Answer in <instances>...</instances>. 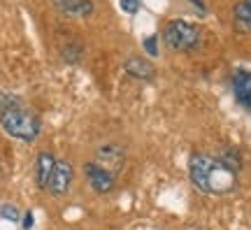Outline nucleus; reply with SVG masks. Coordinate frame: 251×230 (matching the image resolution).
<instances>
[{
  "instance_id": "nucleus-1",
  "label": "nucleus",
  "mask_w": 251,
  "mask_h": 230,
  "mask_svg": "<svg viewBox=\"0 0 251 230\" xmlns=\"http://www.w3.org/2000/svg\"><path fill=\"white\" fill-rule=\"evenodd\" d=\"M188 177L198 191L207 195H228L237 188V172L207 153H193L188 158Z\"/></svg>"
},
{
  "instance_id": "nucleus-2",
  "label": "nucleus",
  "mask_w": 251,
  "mask_h": 230,
  "mask_svg": "<svg viewBox=\"0 0 251 230\" xmlns=\"http://www.w3.org/2000/svg\"><path fill=\"white\" fill-rule=\"evenodd\" d=\"M0 126L2 130L21 142H35L42 130L40 116L17 96L0 91Z\"/></svg>"
},
{
  "instance_id": "nucleus-3",
  "label": "nucleus",
  "mask_w": 251,
  "mask_h": 230,
  "mask_svg": "<svg viewBox=\"0 0 251 230\" xmlns=\"http://www.w3.org/2000/svg\"><path fill=\"white\" fill-rule=\"evenodd\" d=\"M200 40H202L200 28L184 19H172L163 28V42L175 51H193L200 47Z\"/></svg>"
},
{
  "instance_id": "nucleus-4",
  "label": "nucleus",
  "mask_w": 251,
  "mask_h": 230,
  "mask_svg": "<svg viewBox=\"0 0 251 230\" xmlns=\"http://www.w3.org/2000/svg\"><path fill=\"white\" fill-rule=\"evenodd\" d=\"M84 177L89 181V186L100 195H107L114 191L117 186V177L109 168H105L102 163H86L84 165Z\"/></svg>"
},
{
  "instance_id": "nucleus-5",
  "label": "nucleus",
  "mask_w": 251,
  "mask_h": 230,
  "mask_svg": "<svg viewBox=\"0 0 251 230\" xmlns=\"http://www.w3.org/2000/svg\"><path fill=\"white\" fill-rule=\"evenodd\" d=\"M72 177H75V170L68 160H56V168H54V175H51V181H49V193L54 198H63V195L70 191L72 186Z\"/></svg>"
},
{
  "instance_id": "nucleus-6",
  "label": "nucleus",
  "mask_w": 251,
  "mask_h": 230,
  "mask_svg": "<svg viewBox=\"0 0 251 230\" xmlns=\"http://www.w3.org/2000/svg\"><path fill=\"white\" fill-rule=\"evenodd\" d=\"M54 7L65 14V17H72V19H81V17H91L93 14V0H51Z\"/></svg>"
},
{
  "instance_id": "nucleus-7",
  "label": "nucleus",
  "mask_w": 251,
  "mask_h": 230,
  "mask_svg": "<svg viewBox=\"0 0 251 230\" xmlns=\"http://www.w3.org/2000/svg\"><path fill=\"white\" fill-rule=\"evenodd\" d=\"M54 168H56L54 156H51L49 151H40V153H37V160H35V184H37V188H42V191L49 188Z\"/></svg>"
},
{
  "instance_id": "nucleus-8",
  "label": "nucleus",
  "mask_w": 251,
  "mask_h": 230,
  "mask_svg": "<svg viewBox=\"0 0 251 230\" xmlns=\"http://www.w3.org/2000/svg\"><path fill=\"white\" fill-rule=\"evenodd\" d=\"M124 70L126 75H130L133 79H140V81H151L156 77V70L149 61H144L142 56H128L124 61Z\"/></svg>"
},
{
  "instance_id": "nucleus-9",
  "label": "nucleus",
  "mask_w": 251,
  "mask_h": 230,
  "mask_svg": "<svg viewBox=\"0 0 251 230\" xmlns=\"http://www.w3.org/2000/svg\"><path fill=\"white\" fill-rule=\"evenodd\" d=\"M233 93L240 105L251 109V70H237L233 75Z\"/></svg>"
},
{
  "instance_id": "nucleus-10",
  "label": "nucleus",
  "mask_w": 251,
  "mask_h": 230,
  "mask_svg": "<svg viewBox=\"0 0 251 230\" xmlns=\"http://www.w3.org/2000/svg\"><path fill=\"white\" fill-rule=\"evenodd\" d=\"M98 156H100V160H105L107 165H112V168H114V172H119V170L124 168L126 153H124V149H121V147H117V144H105V147H100Z\"/></svg>"
},
{
  "instance_id": "nucleus-11",
  "label": "nucleus",
  "mask_w": 251,
  "mask_h": 230,
  "mask_svg": "<svg viewBox=\"0 0 251 230\" xmlns=\"http://www.w3.org/2000/svg\"><path fill=\"white\" fill-rule=\"evenodd\" d=\"M235 26L240 30H251V0H240L233 9Z\"/></svg>"
},
{
  "instance_id": "nucleus-12",
  "label": "nucleus",
  "mask_w": 251,
  "mask_h": 230,
  "mask_svg": "<svg viewBox=\"0 0 251 230\" xmlns=\"http://www.w3.org/2000/svg\"><path fill=\"white\" fill-rule=\"evenodd\" d=\"M221 160H224L230 170H235V172L242 168V156H240V151L237 149H226L224 153H221Z\"/></svg>"
},
{
  "instance_id": "nucleus-13",
  "label": "nucleus",
  "mask_w": 251,
  "mask_h": 230,
  "mask_svg": "<svg viewBox=\"0 0 251 230\" xmlns=\"http://www.w3.org/2000/svg\"><path fill=\"white\" fill-rule=\"evenodd\" d=\"M61 56L65 63H70V65H75V63L79 61L81 56V45H65L61 49Z\"/></svg>"
},
{
  "instance_id": "nucleus-14",
  "label": "nucleus",
  "mask_w": 251,
  "mask_h": 230,
  "mask_svg": "<svg viewBox=\"0 0 251 230\" xmlns=\"http://www.w3.org/2000/svg\"><path fill=\"white\" fill-rule=\"evenodd\" d=\"M21 216H24V214L19 212L14 204H2V207H0V219H5V221L17 223L19 219H21Z\"/></svg>"
},
{
  "instance_id": "nucleus-15",
  "label": "nucleus",
  "mask_w": 251,
  "mask_h": 230,
  "mask_svg": "<svg viewBox=\"0 0 251 230\" xmlns=\"http://www.w3.org/2000/svg\"><path fill=\"white\" fill-rule=\"evenodd\" d=\"M119 2H121V9L126 14H137V9L142 5V0H119Z\"/></svg>"
},
{
  "instance_id": "nucleus-16",
  "label": "nucleus",
  "mask_w": 251,
  "mask_h": 230,
  "mask_svg": "<svg viewBox=\"0 0 251 230\" xmlns=\"http://www.w3.org/2000/svg\"><path fill=\"white\" fill-rule=\"evenodd\" d=\"M156 42H158V37L151 35L144 40V47H147V53H151V56H158V47H156Z\"/></svg>"
},
{
  "instance_id": "nucleus-17",
  "label": "nucleus",
  "mask_w": 251,
  "mask_h": 230,
  "mask_svg": "<svg viewBox=\"0 0 251 230\" xmlns=\"http://www.w3.org/2000/svg\"><path fill=\"white\" fill-rule=\"evenodd\" d=\"M33 212H24V230H30L33 228Z\"/></svg>"
},
{
  "instance_id": "nucleus-18",
  "label": "nucleus",
  "mask_w": 251,
  "mask_h": 230,
  "mask_svg": "<svg viewBox=\"0 0 251 230\" xmlns=\"http://www.w3.org/2000/svg\"><path fill=\"white\" fill-rule=\"evenodd\" d=\"M0 179H2V168H0Z\"/></svg>"
}]
</instances>
